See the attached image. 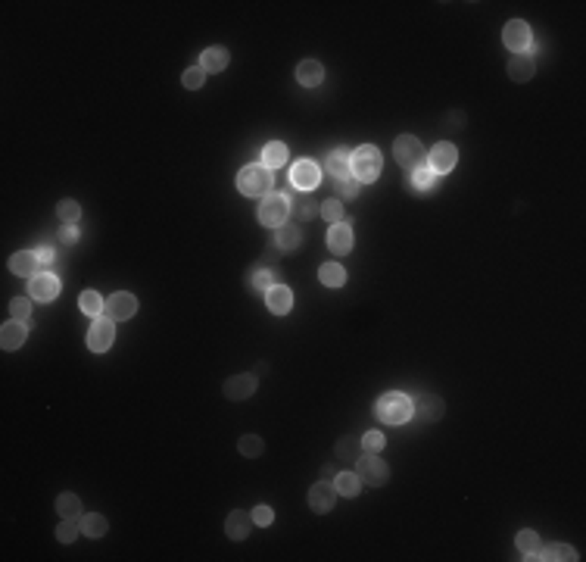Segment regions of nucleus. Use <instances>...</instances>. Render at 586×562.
Wrapping results in <instances>:
<instances>
[{"label":"nucleus","mask_w":586,"mask_h":562,"mask_svg":"<svg viewBox=\"0 0 586 562\" xmlns=\"http://www.w3.org/2000/svg\"><path fill=\"white\" fill-rule=\"evenodd\" d=\"M299 241H303V235H299L297 228H290V225H281V228L275 231V247L281 253H287V250H297Z\"/></svg>","instance_id":"nucleus-29"},{"label":"nucleus","mask_w":586,"mask_h":562,"mask_svg":"<svg viewBox=\"0 0 586 562\" xmlns=\"http://www.w3.org/2000/svg\"><path fill=\"white\" fill-rule=\"evenodd\" d=\"M253 528V515H246L244 509H234V513H228V519H225V534L231 537V541H244L246 534H250Z\"/></svg>","instance_id":"nucleus-19"},{"label":"nucleus","mask_w":586,"mask_h":562,"mask_svg":"<svg viewBox=\"0 0 586 562\" xmlns=\"http://www.w3.org/2000/svg\"><path fill=\"white\" fill-rule=\"evenodd\" d=\"M297 81L303 88H318L321 81H325V66H321L318 59H303V63L297 66Z\"/></svg>","instance_id":"nucleus-21"},{"label":"nucleus","mask_w":586,"mask_h":562,"mask_svg":"<svg viewBox=\"0 0 586 562\" xmlns=\"http://www.w3.org/2000/svg\"><path fill=\"white\" fill-rule=\"evenodd\" d=\"M356 475L362 478V484H368V487H381V484H387L390 469L384 459H378V453H362L356 459Z\"/></svg>","instance_id":"nucleus-6"},{"label":"nucleus","mask_w":586,"mask_h":562,"mask_svg":"<svg viewBox=\"0 0 586 562\" xmlns=\"http://www.w3.org/2000/svg\"><path fill=\"white\" fill-rule=\"evenodd\" d=\"M265 306L268 312H275V316H287L293 310V291L284 288V284H275V288L265 291Z\"/></svg>","instance_id":"nucleus-17"},{"label":"nucleus","mask_w":586,"mask_h":562,"mask_svg":"<svg viewBox=\"0 0 586 562\" xmlns=\"http://www.w3.org/2000/svg\"><path fill=\"white\" fill-rule=\"evenodd\" d=\"M321 219H328L330 225H337V222H343V204L337 197H330L321 204Z\"/></svg>","instance_id":"nucleus-41"},{"label":"nucleus","mask_w":586,"mask_h":562,"mask_svg":"<svg viewBox=\"0 0 586 562\" xmlns=\"http://www.w3.org/2000/svg\"><path fill=\"white\" fill-rule=\"evenodd\" d=\"M309 506L315 509V513H330V509L337 506V491H334V484L330 481H315L312 484V491H309Z\"/></svg>","instance_id":"nucleus-15"},{"label":"nucleus","mask_w":586,"mask_h":562,"mask_svg":"<svg viewBox=\"0 0 586 562\" xmlns=\"http://www.w3.org/2000/svg\"><path fill=\"white\" fill-rule=\"evenodd\" d=\"M25 337H28V328H25V322H6L4 328H0V347L4 350H19L22 344H25Z\"/></svg>","instance_id":"nucleus-20"},{"label":"nucleus","mask_w":586,"mask_h":562,"mask_svg":"<svg viewBox=\"0 0 586 562\" xmlns=\"http://www.w3.org/2000/svg\"><path fill=\"white\" fill-rule=\"evenodd\" d=\"M318 281L328 284V288H343V284H347V272H343V266H337V262H325V266L318 269Z\"/></svg>","instance_id":"nucleus-30"},{"label":"nucleus","mask_w":586,"mask_h":562,"mask_svg":"<svg viewBox=\"0 0 586 562\" xmlns=\"http://www.w3.org/2000/svg\"><path fill=\"white\" fill-rule=\"evenodd\" d=\"M56 216L63 219V225H75L81 219V206L75 200H59L56 204Z\"/></svg>","instance_id":"nucleus-39"},{"label":"nucleus","mask_w":586,"mask_h":562,"mask_svg":"<svg viewBox=\"0 0 586 562\" xmlns=\"http://www.w3.org/2000/svg\"><path fill=\"white\" fill-rule=\"evenodd\" d=\"M409 182H412V187H418V191H427V187L437 182V175L431 172V166H418V169H412Z\"/></svg>","instance_id":"nucleus-40"},{"label":"nucleus","mask_w":586,"mask_h":562,"mask_svg":"<svg viewBox=\"0 0 586 562\" xmlns=\"http://www.w3.org/2000/svg\"><path fill=\"white\" fill-rule=\"evenodd\" d=\"M228 50L225 47H206L203 50V57H200V69L203 72H222L225 66H228Z\"/></svg>","instance_id":"nucleus-25"},{"label":"nucleus","mask_w":586,"mask_h":562,"mask_svg":"<svg viewBox=\"0 0 586 562\" xmlns=\"http://www.w3.org/2000/svg\"><path fill=\"white\" fill-rule=\"evenodd\" d=\"M222 394H225V400H231V403L246 400V397L256 394V375H234V378H228L222 385Z\"/></svg>","instance_id":"nucleus-12"},{"label":"nucleus","mask_w":586,"mask_h":562,"mask_svg":"<svg viewBox=\"0 0 586 562\" xmlns=\"http://www.w3.org/2000/svg\"><path fill=\"white\" fill-rule=\"evenodd\" d=\"M325 172L334 182H343V178H352V172H349V153L347 150H334V153H328V160H325Z\"/></svg>","instance_id":"nucleus-22"},{"label":"nucleus","mask_w":586,"mask_h":562,"mask_svg":"<svg viewBox=\"0 0 586 562\" xmlns=\"http://www.w3.org/2000/svg\"><path fill=\"white\" fill-rule=\"evenodd\" d=\"M455 163H458V150H455V144H449V141L433 144V150L427 153V166H431L433 175H446V172H453Z\"/></svg>","instance_id":"nucleus-9"},{"label":"nucleus","mask_w":586,"mask_h":562,"mask_svg":"<svg viewBox=\"0 0 586 562\" xmlns=\"http://www.w3.org/2000/svg\"><path fill=\"white\" fill-rule=\"evenodd\" d=\"M412 412H418V418H424V422H440L443 412H446V403L437 394H418L415 403H412Z\"/></svg>","instance_id":"nucleus-13"},{"label":"nucleus","mask_w":586,"mask_h":562,"mask_svg":"<svg viewBox=\"0 0 586 562\" xmlns=\"http://www.w3.org/2000/svg\"><path fill=\"white\" fill-rule=\"evenodd\" d=\"M134 312H138V297L128 294V291H119V294H112L107 300V306H103V316L112 319V322H125V319H131Z\"/></svg>","instance_id":"nucleus-10"},{"label":"nucleus","mask_w":586,"mask_h":562,"mask_svg":"<svg viewBox=\"0 0 586 562\" xmlns=\"http://www.w3.org/2000/svg\"><path fill=\"white\" fill-rule=\"evenodd\" d=\"M349 172L359 185H371L381 175V150L374 144H362L349 156Z\"/></svg>","instance_id":"nucleus-2"},{"label":"nucleus","mask_w":586,"mask_h":562,"mask_svg":"<svg viewBox=\"0 0 586 562\" xmlns=\"http://www.w3.org/2000/svg\"><path fill=\"white\" fill-rule=\"evenodd\" d=\"M287 144L284 141H272V144H265L262 147V166L265 169H281V166H287Z\"/></svg>","instance_id":"nucleus-24"},{"label":"nucleus","mask_w":586,"mask_h":562,"mask_svg":"<svg viewBox=\"0 0 586 562\" xmlns=\"http://www.w3.org/2000/svg\"><path fill=\"white\" fill-rule=\"evenodd\" d=\"M334 491L343 493V497H356V493L362 491V478H359L356 472H337V475H334Z\"/></svg>","instance_id":"nucleus-26"},{"label":"nucleus","mask_w":586,"mask_h":562,"mask_svg":"<svg viewBox=\"0 0 586 562\" xmlns=\"http://www.w3.org/2000/svg\"><path fill=\"white\" fill-rule=\"evenodd\" d=\"M112 341H116V322L112 319H94L91 332H88V350L91 353H107L112 347Z\"/></svg>","instance_id":"nucleus-7"},{"label":"nucleus","mask_w":586,"mask_h":562,"mask_svg":"<svg viewBox=\"0 0 586 562\" xmlns=\"http://www.w3.org/2000/svg\"><path fill=\"white\" fill-rule=\"evenodd\" d=\"M272 169H265L259 163V166H244L237 172V191L246 194V197H265V194H272Z\"/></svg>","instance_id":"nucleus-3"},{"label":"nucleus","mask_w":586,"mask_h":562,"mask_svg":"<svg viewBox=\"0 0 586 562\" xmlns=\"http://www.w3.org/2000/svg\"><path fill=\"white\" fill-rule=\"evenodd\" d=\"M10 312H13V319H16V322H25L28 316H32V300H28V297H16L10 303Z\"/></svg>","instance_id":"nucleus-42"},{"label":"nucleus","mask_w":586,"mask_h":562,"mask_svg":"<svg viewBox=\"0 0 586 562\" xmlns=\"http://www.w3.org/2000/svg\"><path fill=\"white\" fill-rule=\"evenodd\" d=\"M56 513L63 515V519H81L78 493H59V497H56Z\"/></svg>","instance_id":"nucleus-31"},{"label":"nucleus","mask_w":586,"mask_h":562,"mask_svg":"<svg viewBox=\"0 0 586 562\" xmlns=\"http://www.w3.org/2000/svg\"><path fill=\"white\" fill-rule=\"evenodd\" d=\"M539 559H568V562H574L577 553H574V546H568V544H549L546 550L539 546Z\"/></svg>","instance_id":"nucleus-36"},{"label":"nucleus","mask_w":586,"mask_h":562,"mask_svg":"<svg viewBox=\"0 0 586 562\" xmlns=\"http://www.w3.org/2000/svg\"><path fill=\"white\" fill-rule=\"evenodd\" d=\"M253 522H256V525H262V528H268V525L275 522V513H272V506H268V503H262V506H256V509H253Z\"/></svg>","instance_id":"nucleus-46"},{"label":"nucleus","mask_w":586,"mask_h":562,"mask_svg":"<svg viewBox=\"0 0 586 562\" xmlns=\"http://www.w3.org/2000/svg\"><path fill=\"white\" fill-rule=\"evenodd\" d=\"M37 269H41V257H37L35 250H22V253H16V257H10V272L22 275V279H35V275H41Z\"/></svg>","instance_id":"nucleus-18"},{"label":"nucleus","mask_w":586,"mask_h":562,"mask_svg":"<svg viewBox=\"0 0 586 562\" xmlns=\"http://www.w3.org/2000/svg\"><path fill=\"white\" fill-rule=\"evenodd\" d=\"M393 156H396V163L409 172L418 166H427V153L415 134H400V138L393 141Z\"/></svg>","instance_id":"nucleus-5"},{"label":"nucleus","mask_w":586,"mask_h":562,"mask_svg":"<svg viewBox=\"0 0 586 562\" xmlns=\"http://www.w3.org/2000/svg\"><path fill=\"white\" fill-rule=\"evenodd\" d=\"M78 534H81V522L78 519H63V522H59V528H56V541L59 544H72Z\"/></svg>","instance_id":"nucleus-38"},{"label":"nucleus","mask_w":586,"mask_h":562,"mask_svg":"<svg viewBox=\"0 0 586 562\" xmlns=\"http://www.w3.org/2000/svg\"><path fill=\"white\" fill-rule=\"evenodd\" d=\"M78 522H81V534H88V537H103L109 531L107 515H100V513H88Z\"/></svg>","instance_id":"nucleus-27"},{"label":"nucleus","mask_w":586,"mask_h":562,"mask_svg":"<svg viewBox=\"0 0 586 562\" xmlns=\"http://www.w3.org/2000/svg\"><path fill=\"white\" fill-rule=\"evenodd\" d=\"M318 178H321L318 163H312V160L293 163V169H290V187H293V191H306V194H309L312 187H318Z\"/></svg>","instance_id":"nucleus-8"},{"label":"nucleus","mask_w":586,"mask_h":562,"mask_svg":"<svg viewBox=\"0 0 586 562\" xmlns=\"http://www.w3.org/2000/svg\"><path fill=\"white\" fill-rule=\"evenodd\" d=\"M533 72H537V63H533V57L515 54V57H512V63H508V78L518 81V85L530 81V78H533Z\"/></svg>","instance_id":"nucleus-23"},{"label":"nucleus","mask_w":586,"mask_h":562,"mask_svg":"<svg viewBox=\"0 0 586 562\" xmlns=\"http://www.w3.org/2000/svg\"><path fill=\"white\" fill-rule=\"evenodd\" d=\"M539 546H543V541H539L537 531H518V550L524 553V559H539Z\"/></svg>","instance_id":"nucleus-28"},{"label":"nucleus","mask_w":586,"mask_h":562,"mask_svg":"<svg viewBox=\"0 0 586 562\" xmlns=\"http://www.w3.org/2000/svg\"><path fill=\"white\" fill-rule=\"evenodd\" d=\"M328 247H330V253H334V257H347V253L352 250V228H349V222H337V225H330V231H328Z\"/></svg>","instance_id":"nucleus-16"},{"label":"nucleus","mask_w":586,"mask_h":562,"mask_svg":"<svg viewBox=\"0 0 586 562\" xmlns=\"http://www.w3.org/2000/svg\"><path fill=\"white\" fill-rule=\"evenodd\" d=\"M293 200H297V213L303 216V219H315V216L321 213V206L315 204V200L309 197L306 191H299V194H293Z\"/></svg>","instance_id":"nucleus-37"},{"label":"nucleus","mask_w":586,"mask_h":562,"mask_svg":"<svg viewBox=\"0 0 586 562\" xmlns=\"http://www.w3.org/2000/svg\"><path fill=\"white\" fill-rule=\"evenodd\" d=\"M237 450H240V456H246V459H256V456H262L265 444H262L259 434H244V438L237 440Z\"/></svg>","instance_id":"nucleus-32"},{"label":"nucleus","mask_w":586,"mask_h":562,"mask_svg":"<svg viewBox=\"0 0 586 562\" xmlns=\"http://www.w3.org/2000/svg\"><path fill=\"white\" fill-rule=\"evenodd\" d=\"M203 81H206V72H203L200 66H193V69H187V72L181 75V85H184V88H191V91L203 88Z\"/></svg>","instance_id":"nucleus-44"},{"label":"nucleus","mask_w":586,"mask_h":562,"mask_svg":"<svg viewBox=\"0 0 586 562\" xmlns=\"http://www.w3.org/2000/svg\"><path fill=\"white\" fill-rule=\"evenodd\" d=\"M334 475H337V466H334V462H328L325 472H321V478H325V481H334Z\"/></svg>","instance_id":"nucleus-48"},{"label":"nucleus","mask_w":586,"mask_h":562,"mask_svg":"<svg viewBox=\"0 0 586 562\" xmlns=\"http://www.w3.org/2000/svg\"><path fill=\"white\" fill-rule=\"evenodd\" d=\"M28 294H32V300L50 303V300H56V294H59V279L56 275H47V272L35 275V279L28 281Z\"/></svg>","instance_id":"nucleus-14"},{"label":"nucleus","mask_w":586,"mask_h":562,"mask_svg":"<svg viewBox=\"0 0 586 562\" xmlns=\"http://www.w3.org/2000/svg\"><path fill=\"white\" fill-rule=\"evenodd\" d=\"M374 416L384 425H405L412 418V400L400 391H390L374 403Z\"/></svg>","instance_id":"nucleus-1"},{"label":"nucleus","mask_w":586,"mask_h":562,"mask_svg":"<svg viewBox=\"0 0 586 562\" xmlns=\"http://www.w3.org/2000/svg\"><path fill=\"white\" fill-rule=\"evenodd\" d=\"M334 191H337V200H352L359 194V182L356 178H343V182H334Z\"/></svg>","instance_id":"nucleus-43"},{"label":"nucleus","mask_w":586,"mask_h":562,"mask_svg":"<svg viewBox=\"0 0 586 562\" xmlns=\"http://www.w3.org/2000/svg\"><path fill=\"white\" fill-rule=\"evenodd\" d=\"M334 453L340 456V459H359L362 456V440H356V438H340L337 440V447H334Z\"/></svg>","instance_id":"nucleus-33"},{"label":"nucleus","mask_w":586,"mask_h":562,"mask_svg":"<svg viewBox=\"0 0 586 562\" xmlns=\"http://www.w3.org/2000/svg\"><path fill=\"white\" fill-rule=\"evenodd\" d=\"M502 41H506V47L512 50V54H524V50L530 47L533 35H530V25L524 19H512L506 22V32H502Z\"/></svg>","instance_id":"nucleus-11"},{"label":"nucleus","mask_w":586,"mask_h":562,"mask_svg":"<svg viewBox=\"0 0 586 562\" xmlns=\"http://www.w3.org/2000/svg\"><path fill=\"white\" fill-rule=\"evenodd\" d=\"M56 238L63 244H75V241H78V231H75V225H63V231H59Z\"/></svg>","instance_id":"nucleus-47"},{"label":"nucleus","mask_w":586,"mask_h":562,"mask_svg":"<svg viewBox=\"0 0 586 562\" xmlns=\"http://www.w3.org/2000/svg\"><path fill=\"white\" fill-rule=\"evenodd\" d=\"M275 281H277V275L272 272V269H265V266H256V269H253V275H250V288L253 291H268V288H275Z\"/></svg>","instance_id":"nucleus-34"},{"label":"nucleus","mask_w":586,"mask_h":562,"mask_svg":"<svg viewBox=\"0 0 586 562\" xmlns=\"http://www.w3.org/2000/svg\"><path fill=\"white\" fill-rule=\"evenodd\" d=\"M78 306L88 312V316H94V319H97V316L103 312V306H107V300L97 294V291H85V294L78 297Z\"/></svg>","instance_id":"nucleus-35"},{"label":"nucleus","mask_w":586,"mask_h":562,"mask_svg":"<svg viewBox=\"0 0 586 562\" xmlns=\"http://www.w3.org/2000/svg\"><path fill=\"white\" fill-rule=\"evenodd\" d=\"M384 450V434L381 431H368L362 438V453H381Z\"/></svg>","instance_id":"nucleus-45"},{"label":"nucleus","mask_w":586,"mask_h":562,"mask_svg":"<svg viewBox=\"0 0 586 562\" xmlns=\"http://www.w3.org/2000/svg\"><path fill=\"white\" fill-rule=\"evenodd\" d=\"M287 216H290V197L287 194H265L259 200V222L265 228H281L287 225Z\"/></svg>","instance_id":"nucleus-4"}]
</instances>
